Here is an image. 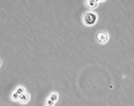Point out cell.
<instances>
[{"instance_id": "3", "label": "cell", "mask_w": 134, "mask_h": 106, "mask_svg": "<svg viewBox=\"0 0 134 106\" xmlns=\"http://www.w3.org/2000/svg\"><path fill=\"white\" fill-rule=\"evenodd\" d=\"M96 38L97 39V41L99 42V43H102V44H104L106 43L108 39H109V35L107 32H103V31H99L96 33Z\"/></svg>"}, {"instance_id": "6", "label": "cell", "mask_w": 134, "mask_h": 106, "mask_svg": "<svg viewBox=\"0 0 134 106\" xmlns=\"http://www.w3.org/2000/svg\"><path fill=\"white\" fill-rule=\"evenodd\" d=\"M19 96H20V94H19V93H18L14 90V91L11 93V95H10V98H11L13 101H18Z\"/></svg>"}, {"instance_id": "1", "label": "cell", "mask_w": 134, "mask_h": 106, "mask_svg": "<svg viewBox=\"0 0 134 106\" xmlns=\"http://www.w3.org/2000/svg\"><path fill=\"white\" fill-rule=\"evenodd\" d=\"M97 21V15L92 12L86 13L83 17V21L86 25H93Z\"/></svg>"}, {"instance_id": "7", "label": "cell", "mask_w": 134, "mask_h": 106, "mask_svg": "<svg viewBox=\"0 0 134 106\" xmlns=\"http://www.w3.org/2000/svg\"><path fill=\"white\" fill-rule=\"evenodd\" d=\"M15 91H16L18 93H19V94H21V93H25V88H24L23 86H18V87L16 88Z\"/></svg>"}, {"instance_id": "2", "label": "cell", "mask_w": 134, "mask_h": 106, "mask_svg": "<svg viewBox=\"0 0 134 106\" xmlns=\"http://www.w3.org/2000/svg\"><path fill=\"white\" fill-rule=\"evenodd\" d=\"M58 99V93L53 92L47 98V100L45 101V105L46 106H54L55 104V103L57 102Z\"/></svg>"}, {"instance_id": "4", "label": "cell", "mask_w": 134, "mask_h": 106, "mask_svg": "<svg viewBox=\"0 0 134 106\" xmlns=\"http://www.w3.org/2000/svg\"><path fill=\"white\" fill-rule=\"evenodd\" d=\"M30 100V96L28 93L25 92L21 94H20L19 96V98H18V101L21 103V104H26Z\"/></svg>"}, {"instance_id": "8", "label": "cell", "mask_w": 134, "mask_h": 106, "mask_svg": "<svg viewBox=\"0 0 134 106\" xmlns=\"http://www.w3.org/2000/svg\"><path fill=\"white\" fill-rule=\"evenodd\" d=\"M1 65H2V61H1V60H0V67H1Z\"/></svg>"}, {"instance_id": "5", "label": "cell", "mask_w": 134, "mask_h": 106, "mask_svg": "<svg viewBox=\"0 0 134 106\" xmlns=\"http://www.w3.org/2000/svg\"><path fill=\"white\" fill-rule=\"evenodd\" d=\"M97 0H88V7L89 8H95L97 7Z\"/></svg>"}]
</instances>
